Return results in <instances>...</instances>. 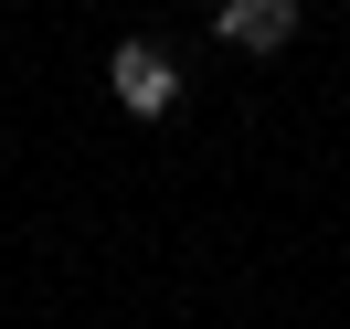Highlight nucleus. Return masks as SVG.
<instances>
[{"label":"nucleus","mask_w":350,"mask_h":329,"mask_svg":"<svg viewBox=\"0 0 350 329\" xmlns=\"http://www.w3.org/2000/svg\"><path fill=\"white\" fill-rule=\"evenodd\" d=\"M107 96H117L128 117H170V107H180V64H170L159 43H117V53H107Z\"/></svg>","instance_id":"1"},{"label":"nucleus","mask_w":350,"mask_h":329,"mask_svg":"<svg viewBox=\"0 0 350 329\" xmlns=\"http://www.w3.org/2000/svg\"><path fill=\"white\" fill-rule=\"evenodd\" d=\"M213 32H223L234 53H276V43H297V0H223Z\"/></svg>","instance_id":"2"}]
</instances>
